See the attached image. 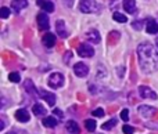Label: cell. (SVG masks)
Here are the masks:
<instances>
[{"mask_svg": "<svg viewBox=\"0 0 158 134\" xmlns=\"http://www.w3.org/2000/svg\"><path fill=\"white\" fill-rule=\"evenodd\" d=\"M137 58L144 73H153L158 69V51L148 41H144L137 47Z\"/></svg>", "mask_w": 158, "mask_h": 134, "instance_id": "6da1fadb", "label": "cell"}, {"mask_svg": "<svg viewBox=\"0 0 158 134\" xmlns=\"http://www.w3.org/2000/svg\"><path fill=\"white\" fill-rule=\"evenodd\" d=\"M101 6L97 0H81L79 2V10L85 14H96L98 13Z\"/></svg>", "mask_w": 158, "mask_h": 134, "instance_id": "7a4b0ae2", "label": "cell"}, {"mask_svg": "<svg viewBox=\"0 0 158 134\" xmlns=\"http://www.w3.org/2000/svg\"><path fill=\"white\" fill-rule=\"evenodd\" d=\"M64 85V76L58 72H54V73L50 75L49 77V86L52 89H58Z\"/></svg>", "mask_w": 158, "mask_h": 134, "instance_id": "3957f363", "label": "cell"}, {"mask_svg": "<svg viewBox=\"0 0 158 134\" xmlns=\"http://www.w3.org/2000/svg\"><path fill=\"white\" fill-rule=\"evenodd\" d=\"M78 54L81 55V57H85V58H90L94 55V49H93L92 46H89V44H81V46L78 47Z\"/></svg>", "mask_w": 158, "mask_h": 134, "instance_id": "277c9868", "label": "cell"}, {"mask_svg": "<svg viewBox=\"0 0 158 134\" xmlns=\"http://www.w3.org/2000/svg\"><path fill=\"white\" fill-rule=\"evenodd\" d=\"M139 94L142 98H151V100H157V94L151 90L147 86H140L139 87Z\"/></svg>", "mask_w": 158, "mask_h": 134, "instance_id": "5b68a950", "label": "cell"}, {"mask_svg": "<svg viewBox=\"0 0 158 134\" xmlns=\"http://www.w3.org/2000/svg\"><path fill=\"white\" fill-rule=\"evenodd\" d=\"M38 25L39 28H40L42 30H47L50 28V21H49V17H47V14L44 13H40L38 15Z\"/></svg>", "mask_w": 158, "mask_h": 134, "instance_id": "8992f818", "label": "cell"}, {"mask_svg": "<svg viewBox=\"0 0 158 134\" xmlns=\"http://www.w3.org/2000/svg\"><path fill=\"white\" fill-rule=\"evenodd\" d=\"M74 72H75V75L79 77H85L87 75V72H89V68H87V65L86 64H83V62H78L77 65L74 66Z\"/></svg>", "mask_w": 158, "mask_h": 134, "instance_id": "52a82bcc", "label": "cell"}, {"mask_svg": "<svg viewBox=\"0 0 158 134\" xmlns=\"http://www.w3.org/2000/svg\"><path fill=\"white\" fill-rule=\"evenodd\" d=\"M39 96L42 97V98H44V101H47V104L49 105H56V94L53 93H49V91H44V90H39Z\"/></svg>", "mask_w": 158, "mask_h": 134, "instance_id": "ba28073f", "label": "cell"}, {"mask_svg": "<svg viewBox=\"0 0 158 134\" xmlns=\"http://www.w3.org/2000/svg\"><path fill=\"white\" fill-rule=\"evenodd\" d=\"M56 32H57V35H60L61 37H67L68 36V30H67V25L64 21H57L56 22Z\"/></svg>", "mask_w": 158, "mask_h": 134, "instance_id": "9c48e42d", "label": "cell"}, {"mask_svg": "<svg viewBox=\"0 0 158 134\" xmlns=\"http://www.w3.org/2000/svg\"><path fill=\"white\" fill-rule=\"evenodd\" d=\"M85 37L89 41H92V43H98V41H100V33L96 29H89L85 33Z\"/></svg>", "mask_w": 158, "mask_h": 134, "instance_id": "30bf717a", "label": "cell"}, {"mask_svg": "<svg viewBox=\"0 0 158 134\" xmlns=\"http://www.w3.org/2000/svg\"><path fill=\"white\" fill-rule=\"evenodd\" d=\"M28 6V2L27 0H13L11 2V10L14 13H19L22 8H25Z\"/></svg>", "mask_w": 158, "mask_h": 134, "instance_id": "8fae6325", "label": "cell"}, {"mask_svg": "<svg viewBox=\"0 0 158 134\" xmlns=\"http://www.w3.org/2000/svg\"><path fill=\"white\" fill-rule=\"evenodd\" d=\"M38 6L44 10V13H53L54 11V4L49 0H38Z\"/></svg>", "mask_w": 158, "mask_h": 134, "instance_id": "7c38bea8", "label": "cell"}, {"mask_svg": "<svg viewBox=\"0 0 158 134\" xmlns=\"http://www.w3.org/2000/svg\"><path fill=\"white\" fill-rule=\"evenodd\" d=\"M139 112L143 118H150L156 113V109L153 107H148V105H142V107H139Z\"/></svg>", "mask_w": 158, "mask_h": 134, "instance_id": "4fadbf2b", "label": "cell"}, {"mask_svg": "<svg viewBox=\"0 0 158 134\" xmlns=\"http://www.w3.org/2000/svg\"><path fill=\"white\" fill-rule=\"evenodd\" d=\"M146 30L150 35H157L158 33V24L154 19H148L147 24H146Z\"/></svg>", "mask_w": 158, "mask_h": 134, "instance_id": "5bb4252c", "label": "cell"}, {"mask_svg": "<svg viewBox=\"0 0 158 134\" xmlns=\"http://www.w3.org/2000/svg\"><path fill=\"white\" fill-rule=\"evenodd\" d=\"M15 118L18 122H22V123H25V122H29L31 116H29V112H27L25 109H18L15 112Z\"/></svg>", "mask_w": 158, "mask_h": 134, "instance_id": "9a60e30c", "label": "cell"}, {"mask_svg": "<svg viewBox=\"0 0 158 134\" xmlns=\"http://www.w3.org/2000/svg\"><path fill=\"white\" fill-rule=\"evenodd\" d=\"M43 44L47 47V49H52L56 44V36L53 33H46L43 36Z\"/></svg>", "mask_w": 158, "mask_h": 134, "instance_id": "2e32d148", "label": "cell"}, {"mask_svg": "<svg viewBox=\"0 0 158 134\" xmlns=\"http://www.w3.org/2000/svg\"><path fill=\"white\" fill-rule=\"evenodd\" d=\"M123 10L129 14H135V11H136V2L135 0H125L123 2Z\"/></svg>", "mask_w": 158, "mask_h": 134, "instance_id": "e0dca14e", "label": "cell"}, {"mask_svg": "<svg viewBox=\"0 0 158 134\" xmlns=\"http://www.w3.org/2000/svg\"><path fill=\"white\" fill-rule=\"evenodd\" d=\"M65 126H67V130H68L71 134H79L81 133V129H79L78 123L75 120H68Z\"/></svg>", "mask_w": 158, "mask_h": 134, "instance_id": "ac0fdd59", "label": "cell"}, {"mask_svg": "<svg viewBox=\"0 0 158 134\" xmlns=\"http://www.w3.org/2000/svg\"><path fill=\"white\" fill-rule=\"evenodd\" d=\"M57 119L56 118H53V116H49V118H44L43 119V126L44 127H50V129H52V127H56L57 126Z\"/></svg>", "mask_w": 158, "mask_h": 134, "instance_id": "d6986e66", "label": "cell"}, {"mask_svg": "<svg viewBox=\"0 0 158 134\" xmlns=\"http://www.w3.org/2000/svg\"><path fill=\"white\" fill-rule=\"evenodd\" d=\"M32 111H33V113H35L36 116H42V115H44V113H46L44 107H43V105H40V104H35V105H33Z\"/></svg>", "mask_w": 158, "mask_h": 134, "instance_id": "ffe728a7", "label": "cell"}, {"mask_svg": "<svg viewBox=\"0 0 158 134\" xmlns=\"http://www.w3.org/2000/svg\"><path fill=\"white\" fill-rule=\"evenodd\" d=\"M112 18H114L117 22H121V24H122V22H126V21H128V18H126V15H123L122 13H114V15H112Z\"/></svg>", "mask_w": 158, "mask_h": 134, "instance_id": "44dd1931", "label": "cell"}, {"mask_svg": "<svg viewBox=\"0 0 158 134\" xmlns=\"http://www.w3.org/2000/svg\"><path fill=\"white\" fill-rule=\"evenodd\" d=\"M24 86H25V89H27V91H28V93H31V94H35V93H36V90H35V86H33L32 80H27V82L24 83Z\"/></svg>", "mask_w": 158, "mask_h": 134, "instance_id": "7402d4cb", "label": "cell"}, {"mask_svg": "<svg viewBox=\"0 0 158 134\" xmlns=\"http://www.w3.org/2000/svg\"><path fill=\"white\" fill-rule=\"evenodd\" d=\"M85 126H86V129L89 130V132H94L96 130V122L92 120V119H87V120L85 122Z\"/></svg>", "mask_w": 158, "mask_h": 134, "instance_id": "603a6c76", "label": "cell"}, {"mask_svg": "<svg viewBox=\"0 0 158 134\" xmlns=\"http://www.w3.org/2000/svg\"><path fill=\"white\" fill-rule=\"evenodd\" d=\"M115 123H117V120H115V119H111V120H108L107 123H104V124H103V129H104V130H110V129H112V127L115 126Z\"/></svg>", "mask_w": 158, "mask_h": 134, "instance_id": "cb8c5ba5", "label": "cell"}, {"mask_svg": "<svg viewBox=\"0 0 158 134\" xmlns=\"http://www.w3.org/2000/svg\"><path fill=\"white\" fill-rule=\"evenodd\" d=\"M8 79H10V82H13V83H18L21 77H19V75L17 73V72H13V73H10Z\"/></svg>", "mask_w": 158, "mask_h": 134, "instance_id": "d4e9b609", "label": "cell"}, {"mask_svg": "<svg viewBox=\"0 0 158 134\" xmlns=\"http://www.w3.org/2000/svg\"><path fill=\"white\" fill-rule=\"evenodd\" d=\"M8 15H10V10H8L7 7H2V8H0V17H2V18H7Z\"/></svg>", "mask_w": 158, "mask_h": 134, "instance_id": "484cf974", "label": "cell"}, {"mask_svg": "<svg viewBox=\"0 0 158 134\" xmlns=\"http://www.w3.org/2000/svg\"><path fill=\"white\" fill-rule=\"evenodd\" d=\"M121 118H122V120L128 122L129 120V111L128 109H122V112H121Z\"/></svg>", "mask_w": 158, "mask_h": 134, "instance_id": "4316f807", "label": "cell"}, {"mask_svg": "<svg viewBox=\"0 0 158 134\" xmlns=\"http://www.w3.org/2000/svg\"><path fill=\"white\" fill-rule=\"evenodd\" d=\"M93 115L97 116V118H103V116H104V111L101 109V108H97V109L93 111Z\"/></svg>", "mask_w": 158, "mask_h": 134, "instance_id": "83f0119b", "label": "cell"}, {"mask_svg": "<svg viewBox=\"0 0 158 134\" xmlns=\"http://www.w3.org/2000/svg\"><path fill=\"white\" fill-rule=\"evenodd\" d=\"M122 130L125 134H133V127H131L129 124H125V126L122 127Z\"/></svg>", "mask_w": 158, "mask_h": 134, "instance_id": "f1b7e54d", "label": "cell"}, {"mask_svg": "<svg viewBox=\"0 0 158 134\" xmlns=\"http://www.w3.org/2000/svg\"><path fill=\"white\" fill-rule=\"evenodd\" d=\"M142 24H143L142 21H136V22H133V24H132V26H133L135 29H142V28H143Z\"/></svg>", "mask_w": 158, "mask_h": 134, "instance_id": "f546056e", "label": "cell"}, {"mask_svg": "<svg viewBox=\"0 0 158 134\" xmlns=\"http://www.w3.org/2000/svg\"><path fill=\"white\" fill-rule=\"evenodd\" d=\"M69 60H71V53H65V55H64V61L65 62H69Z\"/></svg>", "mask_w": 158, "mask_h": 134, "instance_id": "4dcf8cb0", "label": "cell"}, {"mask_svg": "<svg viewBox=\"0 0 158 134\" xmlns=\"http://www.w3.org/2000/svg\"><path fill=\"white\" fill-rule=\"evenodd\" d=\"M53 113H54V115H57V116H60V118H63V112H61L60 109H54V111H53Z\"/></svg>", "mask_w": 158, "mask_h": 134, "instance_id": "1f68e13d", "label": "cell"}, {"mask_svg": "<svg viewBox=\"0 0 158 134\" xmlns=\"http://www.w3.org/2000/svg\"><path fill=\"white\" fill-rule=\"evenodd\" d=\"M72 2H74V0H69V6H72Z\"/></svg>", "mask_w": 158, "mask_h": 134, "instance_id": "d6a6232c", "label": "cell"}, {"mask_svg": "<svg viewBox=\"0 0 158 134\" xmlns=\"http://www.w3.org/2000/svg\"><path fill=\"white\" fill-rule=\"evenodd\" d=\"M156 44H157V47H158V37H157V40H156Z\"/></svg>", "mask_w": 158, "mask_h": 134, "instance_id": "836d02e7", "label": "cell"}, {"mask_svg": "<svg viewBox=\"0 0 158 134\" xmlns=\"http://www.w3.org/2000/svg\"><path fill=\"white\" fill-rule=\"evenodd\" d=\"M8 134H17V133H8Z\"/></svg>", "mask_w": 158, "mask_h": 134, "instance_id": "e575fe53", "label": "cell"}, {"mask_svg": "<svg viewBox=\"0 0 158 134\" xmlns=\"http://www.w3.org/2000/svg\"><path fill=\"white\" fill-rule=\"evenodd\" d=\"M111 2H115V0H111Z\"/></svg>", "mask_w": 158, "mask_h": 134, "instance_id": "d590c367", "label": "cell"}]
</instances>
